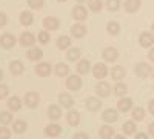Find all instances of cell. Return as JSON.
<instances>
[{
  "label": "cell",
  "mask_w": 154,
  "mask_h": 139,
  "mask_svg": "<svg viewBox=\"0 0 154 139\" xmlns=\"http://www.w3.org/2000/svg\"><path fill=\"white\" fill-rule=\"evenodd\" d=\"M134 73L136 76H139V77H148L149 73H151V67L146 64V62H139V64L134 67Z\"/></svg>",
  "instance_id": "obj_1"
},
{
  "label": "cell",
  "mask_w": 154,
  "mask_h": 139,
  "mask_svg": "<svg viewBox=\"0 0 154 139\" xmlns=\"http://www.w3.org/2000/svg\"><path fill=\"white\" fill-rule=\"evenodd\" d=\"M66 88L71 91H77V90H80L82 88V79L79 77V76H68V79H66Z\"/></svg>",
  "instance_id": "obj_2"
},
{
  "label": "cell",
  "mask_w": 154,
  "mask_h": 139,
  "mask_svg": "<svg viewBox=\"0 0 154 139\" xmlns=\"http://www.w3.org/2000/svg\"><path fill=\"white\" fill-rule=\"evenodd\" d=\"M139 42H140V46H143V48H151L154 45V34L152 33H142L139 36Z\"/></svg>",
  "instance_id": "obj_3"
},
{
  "label": "cell",
  "mask_w": 154,
  "mask_h": 139,
  "mask_svg": "<svg viewBox=\"0 0 154 139\" xmlns=\"http://www.w3.org/2000/svg\"><path fill=\"white\" fill-rule=\"evenodd\" d=\"M72 17L75 20H79V22H83L88 19V11L83 5H75L74 9H72Z\"/></svg>",
  "instance_id": "obj_4"
},
{
  "label": "cell",
  "mask_w": 154,
  "mask_h": 139,
  "mask_svg": "<svg viewBox=\"0 0 154 139\" xmlns=\"http://www.w3.org/2000/svg\"><path fill=\"white\" fill-rule=\"evenodd\" d=\"M14 45H16V37L12 36V34L5 33V34L0 36V46H2V48L9 49V48H12Z\"/></svg>",
  "instance_id": "obj_5"
},
{
  "label": "cell",
  "mask_w": 154,
  "mask_h": 139,
  "mask_svg": "<svg viewBox=\"0 0 154 139\" xmlns=\"http://www.w3.org/2000/svg\"><path fill=\"white\" fill-rule=\"evenodd\" d=\"M38 100H40V97H38V94L35 91H28L26 94H25V105L29 107V108H34L38 105Z\"/></svg>",
  "instance_id": "obj_6"
},
{
  "label": "cell",
  "mask_w": 154,
  "mask_h": 139,
  "mask_svg": "<svg viewBox=\"0 0 154 139\" xmlns=\"http://www.w3.org/2000/svg\"><path fill=\"white\" fill-rule=\"evenodd\" d=\"M106 74H108V68L105 64H96L93 67V76L96 79H103L106 77Z\"/></svg>",
  "instance_id": "obj_7"
},
{
  "label": "cell",
  "mask_w": 154,
  "mask_h": 139,
  "mask_svg": "<svg viewBox=\"0 0 154 139\" xmlns=\"http://www.w3.org/2000/svg\"><path fill=\"white\" fill-rule=\"evenodd\" d=\"M117 110L122 111V113H126V111L133 110V99H130V97H122V99H119Z\"/></svg>",
  "instance_id": "obj_8"
},
{
  "label": "cell",
  "mask_w": 154,
  "mask_h": 139,
  "mask_svg": "<svg viewBox=\"0 0 154 139\" xmlns=\"http://www.w3.org/2000/svg\"><path fill=\"white\" fill-rule=\"evenodd\" d=\"M142 5V0H125L123 8L126 12H137Z\"/></svg>",
  "instance_id": "obj_9"
},
{
  "label": "cell",
  "mask_w": 154,
  "mask_h": 139,
  "mask_svg": "<svg viewBox=\"0 0 154 139\" xmlns=\"http://www.w3.org/2000/svg\"><path fill=\"white\" fill-rule=\"evenodd\" d=\"M59 25H60L59 19H57V17H53V16L45 17V20H43V27H45V30H48V31H54V30H57V28H59Z\"/></svg>",
  "instance_id": "obj_10"
},
{
  "label": "cell",
  "mask_w": 154,
  "mask_h": 139,
  "mask_svg": "<svg viewBox=\"0 0 154 139\" xmlns=\"http://www.w3.org/2000/svg\"><path fill=\"white\" fill-rule=\"evenodd\" d=\"M19 42H20V45L22 46H32L34 45V42H35V37L31 34V33H22L20 34V37H19Z\"/></svg>",
  "instance_id": "obj_11"
},
{
  "label": "cell",
  "mask_w": 154,
  "mask_h": 139,
  "mask_svg": "<svg viewBox=\"0 0 154 139\" xmlns=\"http://www.w3.org/2000/svg\"><path fill=\"white\" fill-rule=\"evenodd\" d=\"M96 93H97L100 97H106V96H109V93H111V87H109V84H108V82H99V84L96 85Z\"/></svg>",
  "instance_id": "obj_12"
},
{
  "label": "cell",
  "mask_w": 154,
  "mask_h": 139,
  "mask_svg": "<svg viewBox=\"0 0 154 139\" xmlns=\"http://www.w3.org/2000/svg\"><path fill=\"white\" fill-rule=\"evenodd\" d=\"M102 56H103V59H105L106 62H114V60H117L119 53H117V49H116V48L109 46V48H105V49H103Z\"/></svg>",
  "instance_id": "obj_13"
},
{
  "label": "cell",
  "mask_w": 154,
  "mask_h": 139,
  "mask_svg": "<svg viewBox=\"0 0 154 139\" xmlns=\"http://www.w3.org/2000/svg\"><path fill=\"white\" fill-rule=\"evenodd\" d=\"M35 73H37V76H40V77H46V76L51 74V65L46 64V62H40V64L35 67Z\"/></svg>",
  "instance_id": "obj_14"
},
{
  "label": "cell",
  "mask_w": 154,
  "mask_h": 139,
  "mask_svg": "<svg viewBox=\"0 0 154 139\" xmlns=\"http://www.w3.org/2000/svg\"><path fill=\"white\" fill-rule=\"evenodd\" d=\"M9 71H11V74H14V76H20L25 71V65L22 64L20 60H12L9 64Z\"/></svg>",
  "instance_id": "obj_15"
},
{
  "label": "cell",
  "mask_w": 154,
  "mask_h": 139,
  "mask_svg": "<svg viewBox=\"0 0 154 139\" xmlns=\"http://www.w3.org/2000/svg\"><path fill=\"white\" fill-rule=\"evenodd\" d=\"M60 133H62V127L57 125V124H49L45 128V134L49 136V137H57Z\"/></svg>",
  "instance_id": "obj_16"
},
{
  "label": "cell",
  "mask_w": 154,
  "mask_h": 139,
  "mask_svg": "<svg viewBox=\"0 0 154 139\" xmlns=\"http://www.w3.org/2000/svg\"><path fill=\"white\" fill-rule=\"evenodd\" d=\"M48 118L53 121H59L62 118V110L59 105H49L48 107Z\"/></svg>",
  "instance_id": "obj_17"
},
{
  "label": "cell",
  "mask_w": 154,
  "mask_h": 139,
  "mask_svg": "<svg viewBox=\"0 0 154 139\" xmlns=\"http://www.w3.org/2000/svg\"><path fill=\"white\" fill-rule=\"evenodd\" d=\"M102 119H103L105 122H108V124H114L116 121H117V111L112 110V108H108V110L103 111Z\"/></svg>",
  "instance_id": "obj_18"
},
{
  "label": "cell",
  "mask_w": 154,
  "mask_h": 139,
  "mask_svg": "<svg viewBox=\"0 0 154 139\" xmlns=\"http://www.w3.org/2000/svg\"><path fill=\"white\" fill-rule=\"evenodd\" d=\"M6 105H8V108H9L11 111H19V110L22 108V100H20V97H17V96H12V97L8 99Z\"/></svg>",
  "instance_id": "obj_19"
},
{
  "label": "cell",
  "mask_w": 154,
  "mask_h": 139,
  "mask_svg": "<svg viewBox=\"0 0 154 139\" xmlns=\"http://www.w3.org/2000/svg\"><path fill=\"white\" fill-rule=\"evenodd\" d=\"M85 105H86V108H88L89 111H97V110L102 107V102H100L97 97H88V99L85 100Z\"/></svg>",
  "instance_id": "obj_20"
},
{
  "label": "cell",
  "mask_w": 154,
  "mask_h": 139,
  "mask_svg": "<svg viewBox=\"0 0 154 139\" xmlns=\"http://www.w3.org/2000/svg\"><path fill=\"white\" fill-rule=\"evenodd\" d=\"M99 136L102 139H111L114 136V128H111V125H102L99 128Z\"/></svg>",
  "instance_id": "obj_21"
},
{
  "label": "cell",
  "mask_w": 154,
  "mask_h": 139,
  "mask_svg": "<svg viewBox=\"0 0 154 139\" xmlns=\"http://www.w3.org/2000/svg\"><path fill=\"white\" fill-rule=\"evenodd\" d=\"M71 34L74 37H77V39H80V37H83L86 34V27L82 25V23H75L74 27L71 28Z\"/></svg>",
  "instance_id": "obj_22"
},
{
  "label": "cell",
  "mask_w": 154,
  "mask_h": 139,
  "mask_svg": "<svg viewBox=\"0 0 154 139\" xmlns=\"http://www.w3.org/2000/svg\"><path fill=\"white\" fill-rule=\"evenodd\" d=\"M66 122L69 125H72V127H75V125H79L80 124V115L77 111H68V115H66Z\"/></svg>",
  "instance_id": "obj_23"
},
{
  "label": "cell",
  "mask_w": 154,
  "mask_h": 139,
  "mask_svg": "<svg viewBox=\"0 0 154 139\" xmlns=\"http://www.w3.org/2000/svg\"><path fill=\"white\" fill-rule=\"evenodd\" d=\"M59 102L62 104V107L71 108L72 104H74V99H72L69 94H66V93H62V94H59Z\"/></svg>",
  "instance_id": "obj_24"
},
{
  "label": "cell",
  "mask_w": 154,
  "mask_h": 139,
  "mask_svg": "<svg viewBox=\"0 0 154 139\" xmlns=\"http://www.w3.org/2000/svg\"><path fill=\"white\" fill-rule=\"evenodd\" d=\"M34 22V16H32V12L29 11H23L22 14H20V23L25 25V27H29V25H32Z\"/></svg>",
  "instance_id": "obj_25"
},
{
  "label": "cell",
  "mask_w": 154,
  "mask_h": 139,
  "mask_svg": "<svg viewBox=\"0 0 154 139\" xmlns=\"http://www.w3.org/2000/svg\"><path fill=\"white\" fill-rule=\"evenodd\" d=\"M111 77H112V79H116V81L123 79V77H125V68H123V67H120V65L112 67V68H111Z\"/></svg>",
  "instance_id": "obj_26"
},
{
  "label": "cell",
  "mask_w": 154,
  "mask_h": 139,
  "mask_svg": "<svg viewBox=\"0 0 154 139\" xmlns=\"http://www.w3.org/2000/svg\"><path fill=\"white\" fill-rule=\"evenodd\" d=\"M89 70H91V64H89V60H86V59L80 60L79 64H77V73L79 74H88Z\"/></svg>",
  "instance_id": "obj_27"
},
{
  "label": "cell",
  "mask_w": 154,
  "mask_h": 139,
  "mask_svg": "<svg viewBox=\"0 0 154 139\" xmlns=\"http://www.w3.org/2000/svg\"><path fill=\"white\" fill-rule=\"evenodd\" d=\"M71 46V39L68 36H59L57 37V48L60 49H68Z\"/></svg>",
  "instance_id": "obj_28"
},
{
  "label": "cell",
  "mask_w": 154,
  "mask_h": 139,
  "mask_svg": "<svg viewBox=\"0 0 154 139\" xmlns=\"http://www.w3.org/2000/svg\"><path fill=\"white\" fill-rule=\"evenodd\" d=\"M43 57V51H42V48H31L29 51H28V59L29 60H40Z\"/></svg>",
  "instance_id": "obj_29"
},
{
  "label": "cell",
  "mask_w": 154,
  "mask_h": 139,
  "mask_svg": "<svg viewBox=\"0 0 154 139\" xmlns=\"http://www.w3.org/2000/svg\"><path fill=\"white\" fill-rule=\"evenodd\" d=\"M122 130L125 134H134L136 133V122L134 121H126L122 125Z\"/></svg>",
  "instance_id": "obj_30"
},
{
  "label": "cell",
  "mask_w": 154,
  "mask_h": 139,
  "mask_svg": "<svg viewBox=\"0 0 154 139\" xmlns=\"http://www.w3.org/2000/svg\"><path fill=\"white\" fill-rule=\"evenodd\" d=\"M131 118H133V121H142L145 118V110L140 108V107L133 108L131 110Z\"/></svg>",
  "instance_id": "obj_31"
},
{
  "label": "cell",
  "mask_w": 154,
  "mask_h": 139,
  "mask_svg": "<svg viewBox=\"0 0 154 139\" xmlns=\"http://www.w3.org/2000/svg\"><path fill=\"white\" fill-rule=\"evenodd\" d=\"M88 6L93 12H99L103 8V2H102V0H88Z\"/></svg>",
  "instance_id": "obj_32"
},
{
  "label": "cell",
  "mask_w": 154,
  "mask_h": 139,
  "mask_svg": "<svg viewBox=\"0 0 154 139\" xmlns=\"http://www.w3.org/2000/svg\"><path fill=\"white\" fill-rule=\"evenodd\" d=\"M56 74L59 76V77H65V76H68V74H69L68 65H66V64H59V65L56 67Z\"/></svg>",
  "instance_id": "obj_33"
},
{
  "label": "cell",
  "mask_w": 154,
  "mask_h": 139,
  "mask_svg": "<svg viewBox=\"0 0 154 139\" xmlns=\"http://www.w3.org/2000/svg\"><path fill=\"white\" fill-rule=\"evenodd\" d=\"M80 56H82V53H80L79 48H69L68 49V54H66L68 60H79Z\"/></svg>",
  "instance_id": "obj_34"
},
{
  "label": "cell",
  "mask_w": 154,
  "mask_h": 139,
  "mask_svg": "<svg viewBox=\"0 0 154 139\" xmlns=\"http://www.w3.org/2000/svg\"><path fill=\"white\" fill-rule=\"evenodd\" d=\"M26 127H28L26 122H25V121H20V119L12 124V130H14L16 133H23L25 130H26Z\"/></svg>",
  "instance_id": "obj_35"
},
{
  "label": "cell",
  "mask_w": 154,
  "mask_h": 139,
  "mask_svg": "<svg viewBox=\"0 0 154 139\" xmlns=\"http://www.w3.org/2000/svg\"><path fill=\"white\" fill-rule=\"evenodd\" d=\"M106 30H108L109 34L116 36V34H119V31H120V25H119L117 22H109V23L106 25Z\"/></svg>",
  "instance_id": "obj_36"
},
{
  "label": "cell",
  "mask_w": 154,
  "mask_h": 139,
  "mask_svg": "<svg viewBox=\"0 0 154 139\" xmlns=\"http://www.w3.org/2000/svg\"><path fill=\"white\" fill-rule=\"evenodd\" d=\"M9 122H12V115L11 113L9 111H0V124L6 125Z\"/></svg>",
  "instance_id": "obj_37"
},
{
  "label": "cell",
  "mask_w": 154,
  "mask_h": 139,
  "mask_svg": "<svg viewBox=\"0 0 154 139\" xmlns=\"http://www.w3.org/2000/svg\"><path fill=\"white\" fill-rule=\"evenodd\" d=\"M126 90H128V87H126L125 84H122V82L116 84V87H114V93L117 94V96H123V94L126 93Z\"/></svg>",
  "instance_id": "obj_38"
},
{
  "label": "cell",
  "mask_w": 154,
  "mask_h": 139,
  "mask_svg": "<svg viewBox=\"0 0 154 139\" xmlns=\"http://www.w3.org/2000/svg\"><path fill=\"white\" fill-rule=\"evenodd\" d=\"M106 8L109 11H117L120 8V0H106Z\"/></svg>",
  "instance_id": "obj_39"
},
{
  "label": "cell",
  "mask_w": 154,
  "mask_h": 139,
  "mask_svg": "<svg viewBox=\"0 0 154 139\" xmlns=\"http://www.w3.org/2000/svg\"><path fill=\"white\" fill-rule=\"evenodd\" d=\"M37 39H38V42L40 43H48L49 42V31H40L38 33V36H37Z\"/></svg>",
  "instance_id": "obj_40"
},
{
  "label": "cell",
  "mask_w": 154,
  "mask_h": 139,
  "mask_svg": "<svg viewBox=\"0 0 154 139\" xmlns=\"http://www.w3.org/2000/svg\"><path fill=\"white\" fill-rule=\"evenodd\" d=\"M28 5L32 9H42V6L45 5V0H28Z\"/></svg>",
  "instance_id": "obj_41"
},
{
  "label": "cell",
  "mask_w": 154,
  "mask_h": 139,
  "mask_svg": "<svg viewBox=\"0 0 154 139\" xmlns=\"http://www.w3.org/2000/svg\"><path fill=\"white\" fill-rule=\"evenodd\" d=\"M11 137V131L6 127H0V139H9Z\"/></svg>",
  "instance_id": "obj_42"
},
{
  "label": "cell",
  "mask_w": 154,
  "mask_h": 139,
  "mask_svg": "<svg viewBox=\"0 0 154 139\" xmlns=\"http://www.w3.org/2000/svg\"><path fill=\"white\" fill-rule=\"evenodd\" d=\"M8 93H9V90H8V87L6 85H0V99H5L6 96H8Z\"/></svg>",
  "instance_id": "obj_43"
},
{
  "label": "cell",
  "mask_w": 154,
  "mask_h": 139,
  "mask_svg": "<svg viewBox=\"0 0 154 139\" xmlns=\"http://www.w3.org/2000/svg\"><path fill=\"white\" fill-rule=\"evenodd\" d=\"M72 139H89V136L86 134V133H75L74 136H72Z\"/></svg>",
  "instance_id": "obj_44"
},
{
  "label": "cell",
  "mask_w": 154,
  "mask_h": 139,
  "mask_svg": "<svg viewBox=\"0 0 154 139\" xmlns=\"http://www.w3.org/2000/svg\"><path fill=\"white\" fill-rule=\"evenodd\" d=\"M6 14H5V12H0V27H5V25H6Z\"/></svg>",
  "instance_id": "obj_45"
},
{
  "label": "cell",
  "mask_w": 154,
  "mask_h": 139,
  "mask_svg": "<svg viewBox=\"0 0 154 139\" xmlns=\"http://www.w3.org/2000/svg\"><path fill=\"white\" fill-rule=\"evenodd\" d=\"M148 111H149L151 115L154 116V99H151L149 102H148Z\"/></svg>",
  "instance_id": "obj_46"
},
{
  "label": "cell",
  "mask_w": 154,
  "mask_h": 139,
  "mask_svg": "<svg viewBox=\"0 0 154 139\" xmlns=\"http://www.w3.org/2000/svg\"><path fill=\"white\" fill-rule=\"evenodd\" d=\"M148 133L154 137V122H151V124L148 125Z\"/></svg>",
  "instance_id": "obj_47"
},
{
  "label": "cell",
  "mask_w": 154,
  "mask_h": 139,
  "mask_svg": "<svg viewBox=\"0 0 154 139\" xmlns=\"http://www.w3.org/2000/svg\"><path fill=\"white\" fill-rule=\"evenodd\" d=\"M148 59H149L151 62H154V46H151V49H149V53H148Z\"/></svg>",
  "instance_id": "obj_48"
},
{
  "label": "cell",
  "mask_w": 154,
  "mask_h": 139,
  "mask_svg": "<svg viewBox=\"0 0 154 139\" xmlns=\"http://www.w3.org/2000/svg\"><path fill=\"white\" fill-rule=\"evenodd\" d=\"M136 139H148V134L146 133H137L136 134Z\"/></svg>",
  "instance_id": "obj_49"
},
{
  "label": "cell",
  "mask_w": 154,
  "mask_h": 139,
  "mask_svg": "<svg viewBox=\"0 0 154 139\" xmlns=\"http://www.w3.org/2000/svg\"><path fill=\"white\" fill-rule=\"evenodd\" d=\"M114 139H126L123 134H117V136H114Z\"/></svg>",
  "instance_id": "obj_50"
},
{
  "label": "cell",
  "mask_w": 154,
  "mask_h": 139,
  "mask_svg": "<svg viewBox=\"0 0 154 139\" xmlns=\"http://www.w3.org/2000/svg\"><path fill=\"white\" fill-rule=\"evenodd\" d=\"M149 76H152V77H154V65L151 67V73H149Z\"/></svg>",
  "instance_id": "obj_51"
},
{
  "label": "cell",
  "mask_w": 154,
  "mask_h": 139,
  "mask_svg": "<svg viewBox=\"0 0 154 139\" xmlns=\"http://www.w3.org/2000/svg\"><path fill=\"white\" fill-rule=\"evenodd\" d=\"M77 2H79V3H83V2H86V0H77Z\"/></svg>",
  "instance_id": "obj_52"
},
{
  "label": "cell",
  "mask_w": 154,
  "mask_h": 139,
  "mask_svg": "<svg viewBox=\"0 0 154 139\" xmlns=\"http://www.w3.org/2000/svg\"><path fill=\"white\" fill-rule=\"evenodd\" d=\"M151 30H152V34H154V23L151 25Z\"/></svg>",
  "instance_id": "obj_53"
},
{
  "label": "cell",
  "mask_w": 154,
  "mask_h": 139,
  "mask_svg": "<svg viewBox=\"0 0 154 139\" xmlns=\"http://www.w3.org/2000/svg\"><path fill=\"white\" fill-rule=\"evenodd\" d=\"M2 76H3V74H2V70H0V79H2Z\"/></svg>",
  "instance_id": "obj_54"
},
{
  "label": "cell",
  "mask_w": 154,
  "mask_h": 139,
  "mask_svg": "<svg viewBox=\"0 0 154 139\" xmlns=\"http://www.w3.org/2000/svg\"><path fill=\"white\" fill-rule=\"evenodd\" d=\"M59 2H66V0H59Z\"/></svg>",
  "instance_id": "obj_55"
},
{
  "label": "cell",
  "mask_w": 154,
  "mask_h": 139,
  "mask_svg": "<svg viewBox=\"0 0 154 139\" xmlns=\"http://www.w3.org/2000/svg\"><path fill=\"white\" fill-rule=\"evenodd\" d=\"M152 90H154V87H152Z\"/></svg>",
  "instance_id": "obj_56"
}]
</instances>
